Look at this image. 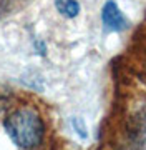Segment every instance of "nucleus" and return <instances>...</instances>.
Returning a JSON list of instances; mask_svg holds the SVG:
<instances>
[{
    "label": "nucleus",
    "instance_id": "1",
    "mask_svg": "<svg viewBox=\"0 0 146 150\" xmlns=\"http://www.w3.org/2000/svg\"><path fill=\"white\" fill-rule=\"evenodd\" d=\"M5 129L13 142L22 149H35L45 134L42 117L32 108H18L5 120Z\"/></svg>",
    "mask_w": 146,
    "mask_h": 150
},
{
    "label": "nucleus",
    "instance_id": "2",
    "mask_svg": "<svg viewBox=\"0 0 146 150\" xmlns=\"http://www.w3.org/2000/svg\"><path fill=\"white\" fill-rule=\"evenodd\" d=\"M101 20L105 23V27L108 30H113V32H119V30H124L128 22L126 18L123 17V13L119 12L118 5L115 4L113 0H110L105 4L103 7V12H101Z\"/></svg>",
    "mask_w": 146,
    "mask_h": 150
},
{
    "label": "nucleus",
    "instance_id": "3",
    "mask_svg": "<svg viewBox=\"0 0 146 150\" xmlns=\"http://www.w3.org/2000/svg\"><path fill=\"white\" fill-rule=\"evenodd\" d=\"M55 5L58 8V12L61 15L65 17H76L78 15V10H80V5H78V2L76 0H57L55 2Z\"/></svg>",
    "mask_w": 146,
    "mask_h": 150
},
{
    "label": "nucleus",
    "instance_id": "4",
    "mask_svg": "<svg viewBox=\"0 0 146 150\" xmlns=\"http://www.w3.org/2000/svg\"><path fill=\"white\" fill-rule=\"evenodd\" d=\"M5 5H7V0H0V13L5 10Z\"/></svg>",
    "mask_w": 146,
    "mask_h": 150
}]
</instances>
